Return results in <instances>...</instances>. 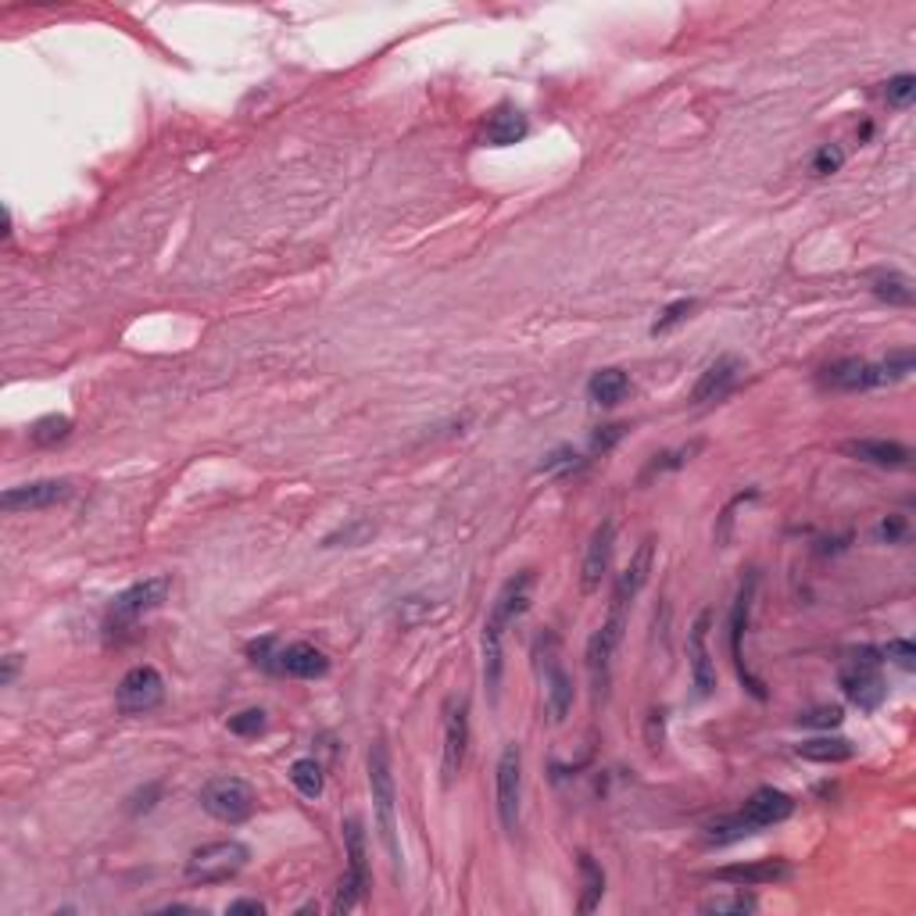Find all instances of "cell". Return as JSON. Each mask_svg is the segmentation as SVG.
Instances as JSON below:
<instances>
[{
  "instance_id": "6da1fadb",
  "label": "cell",
  "mask_w": 916,
  "mask_h": 916,
  "mask_svg": "<svg viewBox=\"0 0 916 916\" xmlns=\"http://www.w3.org/2000/svg\"><path fill=\"white\" fill-rule=\"evenodd\" d=\"M531 587H534V573H519L512 577L498 598H494L487 624H484V638H480V648H484V685L491 691V702L498 698V685H502V641L505 630L516 624V619L531 609Z\"/></svg>"
},
{
  "instance_id": "7a4b0ae2",
  "label": "cell",
  "mask_w": 916,
  "mask_h": 916,
  "mask_svg": "<svg viewBox=\"0 0 916 916\" xmlns=\"http://www.w3.org/2000/svg\"><path fill=\"white\" fill-rule=\"evenodd\" d=\"M795 813V799L784 795L778 788H759L755 795L741 805L738 813H727L712 820L706 827V845H734L741 837H752L766 827H778Z\"/></svg>"
},
{
  "instance_id": "3957f363",
  "label": "cell",
  "mask_w": 916,
  "mask_h": 916,
  "mask_svg": "<svg viewBox=\"0 0 916 916\" xmlns=\"http://www.w3.org/2000/svg\"><path fill=\"white\" fill-rule=\"evenodd\" d=\"M369 791H372V810H377V831L387 848V856L394 863V874H401V848H398V788H394V770H391V752L383 741H372L369 749Z\"/></svg>"
},
{
  "instance_id": "277c9868",
  "label": "cell",
  "mask_w": 916,
  "mask_h": 916,
  "mask_svg": "<svg viewBox=\"0 0 916 916\" xmlns=\"http://www.w3.org/2000/svg\"><path fill=\"white\" fill-rule=\"evenodd\" d=\"M837 680H842V691L848 702L866 712L877 709L884 702V694H888V685H884V656L871 645L845 651Z\"/></svg>"
},
{
  "instance_id": "5b68a950",
  "label": "cell",
  "mask_w": 916,
  "mask_h": 916,
  "mask_svg": "<svg viewBox=\"0 0 916 916\" xmlns=\"http://www.w3.org/2000/svg\"><path fill=\"white\" fill-rule=\"evenodd\" d=\"M624 627H627V601L613 598L609 601V616L605 624L591 634L587 641V677H591L595 698L609 694V680H613V656L619 641H624Z\"/></svg>"
},
{
  "instance_id": "8992f818",
  "label": "cell",
  "mask_w": 916,
  "mask_h": 916,
  "mask_svg": "<svg viewBox=\"0 0 916 916\" xmlns=\"http://www.w3.org/2000/svg\"><path fill=\"white\" fill-rule=\"evenodd\" d=\"M200 810L208 816H215L219 824H244L255 813V788L244 778H233V773H223V778H212L205 788H200Z\"/></svg>"
},
{
  "instance_id": "52a82bcc",
  "label": "cell",
  "mask_w": 916,
  "mask_h": 916,
  "mask_svg": "<svg viewBox=\"0 0 916 916\" xmlns=\"http://www.w3.org/2000/svg\"><path fill=\"white\" fill-rule=\"evenodd\" d=\"M340 831H344L348 874H344V881H340V888H337L333 909L337 913H351L354 906L362 903V895L369 888V842H366V831H362V820L359 816H348Z\"/></svg>"
},
{
  "instance_id": "ba28073f",
  "label": "cell",
  "mask_w": 916,
  "mask_h": 916,
  "mask_svg": "<svg viewBox=\"0 0 916 916\" xmlns=\"http://www.w3.org/2000/svg\"><path fill=\"white\" fill-rule=\"evenodd\" d=\"M247 860H251V852L240 842H212V845H200L191 852V860H186V881L191 884H223L229 877H237Z\"/></svg>"
},
{
  "instance_id": "9c48e42d",
  "label": "cell",
  "mask_w": 916,
  "mask_h": 916,
  "mask_svg": "<svg viewBox=\"0 0 916 916\" xmlns=\"http://www.w3.org/2000/svg\"><path fill=\"white\" fill-rule=\"evenodd\" d=\"M537 670L545 677V706L552 723H563L573 709V698H577V688H573V677L566 673L563 659H558V638L555 634H545L537 641Z\"/></svg>"
},
{
  "instance_id": "30bf717a",
  "label": "cell",
  "mask_w": 916,
  "mask_h": 916,
  "mask_svg": "<svg viewBox=\"0 0 916 916\" xmlns=\"http://www.w3.org/2000/svg\"><path fill=\"white\" fill-rule=\"evenodd\" d=\"M494 805H498V820L508 834L519 831V802H523V749L516 741L505 744L498 755V770H494Z\"/></svg>"
},
{
  "instance_id": "8fae6325",
  "label": "cell",
  "mask_w": 916,
  "mask_h": 916,
  "mask_svg": "<svg viewBox=\"0 0 916 916\" xmlns=\"http://www.w3.org/2000/svg\"><path fill=\"white\" fill-rule=\"evenodd\" d=\"M168 591H173V580L168 577H147V580H140L133 587H126L115 601H112V616H107V627H119V630H126L133 627L140 616L151 613V609H158V605L168 598Z\"/></svg>"
},
{
  "instance_id": "7c38bea8",
  "label": "cell",
  "mask_w": 916,
  "mask_h": 916,
  "mask_svg": "<svg viewBox=\"0 0 916 916\" xmlns=\"http://www.w3.org/2000/svg\"><path fill=\"white\" fill-rule=\"evenodd\" d=\"M115 702L126 717H140V712H151L165 702V680L154 666H133V670L119 680Z\"/></svg>"
},
{
  "instance_id": "4fadbf2b",
  "label": "cell",
  "mask_w": 916,
  "mask_h": 916,
  "mask_svg": "<svg viewBox=\"0 0 916 916\" xmlns=\"http://www.w3.org/2000/svg\"><path fill=\"white\" fill-rule=\"evenodd\" d=\"M465 752H470V702H465V698H452L444 712V749H441L444 784H455V778L465 766Z\"/></svg>"
},
{
  "instance_id": "5bb4252c",
  "label": "cell",
  "mask_w": 916,
  "mask_h": 916,
  "mask_svg": "<svg viewBox=\"0 0 916 916\" xmlns=\"http://www.w3.org/2000/svg\"><path fill=\"white\" fill-rule=\"evenodd\" d=\"M752 598H755V573H749V580L741 584V591L734 598V609H731V659H734V670L741 677V685L749 688L755 698H766L763 680L749 673V662H744V651H741L744 630H749V616H752Z\"/></svg>"
},
{
  "instance_id": "9a60e30c",
  "label": "cell",
  "mask_w": 916,
  "mask_h": 916,
  "mask_svg": "<svg viewBox=\"0 0 916 916\" xmlns=\"http://www.w3.org/2000/svg\"><path fill=\"white\" fill-rule=\"evenodd\" d=\"M69 494H72L69 480H33V484L8 487L4 494H0V508L4 512H40V508H51L58 502H65Z\"/></svg>"
},
{
  "instance_id": "2e32d148",
  "label": "cell",
  "mask_w": 916,
  "mask_h": 916,
  "mask_svg": "<svg viewBox=\"0 0 916 916\" xmlns=\"http://www.w3.org/2000/svg\"><path fill=\"white\" fill-rule=\"evenodd\" d=\"M709 624H712V613H698V619L691 624V634H688L691 680H694L698 698H709L717 691V662L709 656Z\"/></svg>"
},
{
  "instance_id": "e0dca14e",
  "label": "cell",
  "mask_w": 916,
  "mask_h": 916,
  "mask_svg": "<svg viewBox=\"0 0 916 916\" xmlns=\"http://www.w3.org/2000/svg\"><path fill=\"white\" fill-rule=\"evenodd\" d=\"M791 866L784 860H752V863H734V866H720L709 877L720 884H734V888H763V884H781L791 881Z\"/></svg>"
},
{
  "instance_id": "ac0fdd59",
  "label": "cell",
  "mask_w": 916,
  "mask_h": 916,
  "mask_svg": "<svg viewBox=\"0 0 916 916\" xmlns=\"http://www.w3.org/2000/svg\"><path fill=\"white\" fill-rule=\"evenodd\" d=\"M820 387H824V391H842V394L874 391V387H881V369L863 359H837L820 372Z\"/></svg>"
},
{
  "instance_id": "d6986e66",
  "label": "cell",
  "mask_w": 916,
  "mask_h": 916,
  "mask_svg": "<svg viewBox=\"0 0 916 916\" xmlns=\"http://www.w3.org/2000/svg\"><path fill=\"white\" fill-rule=\"evenodd\" d=\"M741 372H744V366H741L738 354H720V359L712 362V366H706V372L698 377L694 391H691V405H709V401H723V398L738 387Z\"/></svg>"
},
{
  "instance_id": "ffe728a7",
  "label": "cell",
  "mask_w": 916,
  "mask_h": 916,
  "mask_svg": "<svg viewBox=\"0 0 916 916\" xmlns=\"http://www.w3.org/2000/svg\"><path fill=\"white\" fill-rule=\"evenodd\" d=\"M272 673L298 677V680H319V677L330 673V659H326V651H319L316 645H308V641H294V645L276 648Z\"/></svg>"
},
{
  "instance_id": "44dd1931",
  "label": "cell",
  "mask_w": 916,
  "mask_h": 916,
  "mask_svg": "<svg viewBox=\"0 0 916 916\" xmlns=\"http://www.w3.org/2000/svg\"><path fill=\"white\" fill-rule=\"evenodd\" d=\"M613 545H616V523L613 519H601L591 534V545L584 552V566H580V587L584 595H595L601 587V577L609 573V563H613Z\"/></svg>"
},
{
  "instance_id": "7402d4cb",
  "label": "cell",
  "mask_w": 916,
  "mask_h": 916,
  "mask_svg": "<svg viewBox=\"0 0 916 916\" xmlns=\"http://www.w3.org/2000/svg\"><path fill=\"white\" fill-rule=\"evenodd\" d=\"M845 455L860 459V462H871V465H881V470H906L913 462V452L906 444L898 441H884V438H860V441H848L845 444Z\"/></svg>"
},
{
  "instance_id": "603a6c76",
  "label": "cell",
  "mask_w": 916,
  "mask_h": 916,
  "mask_svg": "<svg viewBox=\"0 0 916 916\" xmlns=\"http://www.w3.org/2000/svg\"><path fill=\"white\" fill-rule=\"evenodd\" d=\"M651 558H656V541L651 537H645L641 545H638V552L630 555V563H627V569L619 573V580H616V591H613V598H619V601H634L638 598V591L641 587L648 584V573H651Z\"/></svg>"
},
{
  "instance_id": "cb8c5ba5",
  "label": "cell",
  "mask_w": 916,
  "mask_h": 916,
  "mask_svg": "<svg viewBox=\"0 0 916 916\" xmlns=\"http://www.w3.org/2000/svg\"><path fill=\"white\" fill-rule=\"evenodd\" d=\"M526 115L519 112V107H512V104H502L498 112H494L487 119V126L484 133H480V140H484L487 147H512V144H519V140L526 136Z\"/></svg>"
},
{
  "instance_id": "d4e9b609",
  "label": "cell",
  "mask_w": 916,
  "mask_h": 916,
  "mask_svg": "<svg viewBox=\"0 0 916 916\" xmlns=\"http://www.w3.org/2000/svg\"><path fill=\"white\" fill-rule=\"evenodd\" d=\"M587 394H591L595 405L613 409L630 394V377L624 369H598L591 380H587Z\"/></svg>"
},
{
  "instance_id": "484cf974",
  "label": "cell",
  "mask_w": 916,
  "mask_h": 916,
  "mask_svg": "<svg viewBox=\"0 0 916 916\" xmlns=\"http://www.w3.org/2000/svg\"><path fill=\"white\" fill-rule=\"evenodd\" d=\"M795 752H799L802 759H810V763H827V766H834V763H848V759L856 755V744H852L848 738H831V734H824V738L802 741Z\"/></svg>"
},
{
  "instance_id": "4316f807",
  "label": "cell",
  "mask_w": 916,
  "mask_h": 916,
  "mask_svg": "<svg viewBox=\"0 0 916 916\" xmlns=\"http://www.w3.org/2000/svg\"><path fill=\"white\" fill-rule=\"evenodd\" d=\"M871 290H874V298H881L884 305H892V308H909L916 301V290H913V279L906 272H898V269H888V272H877L871 279Z\"/></svg>"
},
{
  "instance_id": "83f0119b",
  "label": "cell",
  "mask_w": 916,
  "mask_h": 916,
  "mask_svg": "<svg viewBox=\"0 0 916 916\" xmlns=\"http://www.w3.org/2000/svg\"><path fill=\"white\" fill-rule=\"evenodd\" d=\"M580 877H584V895H580V913H595L598 909V903H601V895H605V871L601 866L587 856H580Z\"/></svg>"
},
{
  "instance_id": "f1b7e54d",
  "label": "cell",
  "mask_w": 916,
  "mask_h": 916,
  "mask_svg": "<svg viewBox=\"0 0 916 916\" xmlns=\"http://www.w3.org/2000/svg\"><path fill=\"white\" fill-rule=\"evenodd\" d=\"M72 433V419L69 415H43L33 423V430H29V441H33L37 447H54L61 444Z\"/></svg>"
},
{
  "instance_id": "f546056e",
  "label": "cell",
  "mask_w": 916,
  "mask_h": 916,
  "mask_svg": "<svg viewBox=\"0 0 916 916\" xmlns=\"http://www.w3.org/2000/svg\"><path fill=\"white\" fill-rule=\"evenodd\" d=\"M290 784L298 788L305 799H319L322 795V766L316 763V759H294Z\"/></svg>"
},
{
  "instance_id": "4dcf8cb0",
  "label": "cell",
  "mask_w": 916,
  "mask_h": 916,
  "mask_svg": "<svg viewBox=\"0 0 916 916\" xmlns=\"http://www.w3.org/2000/svg\"><path fill=\"white\" fill-rule=\"evenodd\" d=\"M759 903L755 895H744V892H727V895H717V898H706L702 903V913H717V916H744V913H755Z\"/></svg>"
},
{
  "instance_id": "1f68e13d",
  "label": "cell",
  "mask_w": 916,
  "mask_h": 916,
  "mask_svg": "<svg viewBox=\"0 0 916 916\" xmlns=\"http://www.w3.org/2000/svg\"><path fill=\"white\" fill-rule=\"evenodd\" d=\"M587 465V459L580 452H573V447H555V452L541 462V473L545 476H569V473H580Z\"/></svg>"
},
{
  "instance_id": "d6a6232c",
  "label": "cell",
  "mask_w": 916,
  "mask_h": 916,
  "mask_svg": "<svg viewBox=\"0 0 916 916\" xmlns=\"http://www.w3.org/2000/svg\"><path fill=\"white\" fill-rule=\"evenodd\" d=\"M884 97H888V104L898 107V112H906V107L913 104V97H916V75H909V72L892 75V80L884 83Z\"/></svg>"
},
{
  "instance_id": "836d02e7",
  "label": "cell",
  "mask_w": 916,
  "mask_h": 916,
  "mask_svg": "<svg viewBox=\"0 0 916 916\" xmlns=\"http://www.w3.org/2000/svg\"><path fill=\"white\" fill-rule=\"evenodd\" d=\"M694 312V298H680L673 305H666L662 308V316L656 319V326H651V337H659V333H670L673 326H680L688 316Z\"/></svg>"
},
{
  "instance_id": "e575fe53",
  "label": "cell",
  "mask_w": 916,
  "mask_h": 916,
  "mask_svg": "<svg viewBox=\"0 0 916 916\" xmlns=\"http://www.w3.org/2000/svg\"><path fill=\"white\" fill-rule=\"evenodd\" d=\"M229 731L237 738H258L266 731V712L261 709H244L237 717H229Z\"/></svg>"
},
{
  "instance_id": "d590c367",
  "label": "cell",
  "mask_w": 916,
  "mask_h": 916,
  "mask_svg": "<svg viewBox=\"0 0 916 916\" xmlns=\"http://www.w3.org/2000/svg\"><path fill=\"white\" fill-rule=\"evenodd\" d=\"M842 165H845V151L837 147V144H824V147L813 154V165L810 168H813V176H834Z\"/></svg>"
},
{
  "instance_id": "8d00e7d4",
  "label": "cell",
  "mask_w": 916,
  "mask_h": 916,
  "mask_svg": "<svg viewBox=\"0 0 916 916\" xmlns=\"http://www.w3.org/2000/svg\"><path fill=\"white\" fill-rule=\"evenodd\" d=\"M884 659H892L898 670H906V673H913L916 670V645L913 641H906V638H895V641H888V648L881 651Z\"/></svg>"
},
{
  "instance_id": "74e56055",
  "label": "cell",
  "mask_w": 916,
  "mask_h": 916,
  "mask_svg": "<svg viewBox=\"0 0 916 916\" xmlns=\"http://www.w3.org/2000/svg\"><path fill=\"white\" fill-rule=\"evenodd\" d=\"M694 452H698V444H691V447H680V452L656 455V462L648 465V473H645V476H651V473H666V470H677V465H685Z\"/></svg>"
},
{
  "instance_id": "f35d334b",
  "label": "cell",
  "mask_w": 916,
  "mask_h": 916,
  "mask_svg": "<svg viewBox=\"0 0 916 916\" xmlns=\"http://www.w3.org/2000/svg\"><path fill=\"white\" fill-rule=\"evenodd\" d=\"M799 723H805V727H837L842 723V709L837 706H820V709H813V712H805V717H799Z\"/></svg>"
},
{
  "instance_id": "ab89813d",
  "label": "cell",
  "mask_w": 916,
  "mask_h": 916,
  "mask_svg": "<svg viewBox=\"0 0 916 916\" xmlns=\"http://www.w3.org/2000/svg\"><path fill=\"white\" fill-rule=\"evenodd\" d=\"M662 723H666V712L662 709H651L648 712V731H645V744H648V752H659L662 749Z\"/></svg>"
},
{
  "instance_id": "60d3db41",
  "label": "cell",
  "mask_w": 916,
  "mask_h": 916,
  "mask_svg": "<svg viewBox=\"0 0 916 916\" xmlns=\"http://www.w3.org/2000/svg\"><path fill=\"white\" fill-rule=\"evenodd\" d=\"M881 541H888V545H895V541H903L906 537V519L903 516H888L881 523Z\"/></svg>"
},
{
  "instance_id": "b9f144b4",
  "label": "cell",
  "mask_w": 916,
  "mask_h": 916,
  "mask_svg": "<svg viewBox=\"0 0 916 916\" xmlns=\"http://www.w3.org/2000/svg\"><path fill=\"white\" fill-rule=\"evenodd\" d=\"M624 430L627 426H601L598 433H595V452H609V447L624 438Z\"/></svg>"
},
{
  "instance_id": "7bdbcfd3",
  "label": "cell",
  "mask_w": 916,
  "mask_h": 916,
  "mask_svg": "<svg viewBox=\"0 0 916 916\" xmlns=\"http://www.w3.org/2000/svg\"><path fill=\"white\" fill-rule=\"evenodd\" d=\"M226 913H229V916H237V913H255V916H261V913H266V903H258V898H237V903L226 906Z\"/></svg>"
},
{
  "instance_id": "ee69618b",
  "label": "cell",
  "mask_w": 916,
  "mask_h": 916,
  "mask_svg": "<svg viewBox=\"0 0 916 916\" xmlns=\"http://www.w3.org/2000/svg\"><path fill=\"white\" fill-rule=\"evenodd\" d=\"M19 666H22V656H8L4 659V673H0V685L8 688L11 680H14V673H19Z\"/></svg>"
}]
</instances>
